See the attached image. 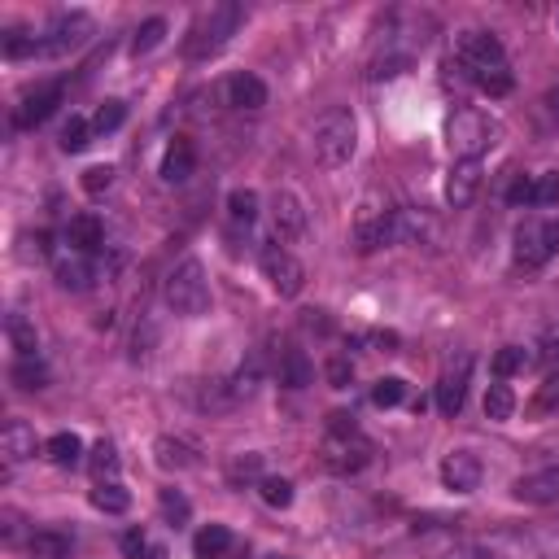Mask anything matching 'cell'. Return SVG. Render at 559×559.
<instances>
[{
	"label": "cell",
	"mask_w": 559,
	"mask_h": 559,
	"mask_svg": "<svg viewBox=\"0 0 559 559\" xmlns=\"http://www.w3.org/2000/svg\"><path fill=\"white\" fill-rule=\"evenodd\" d=\"M481 193V162H455L450 166V175H446V201L455 210L463 206H472Z\"/></svg>",
	"instance_id": "16"
},
{
	"label": "cell",
	"mask_w": 559,
	"mask_h": 559,
	"mask_svg": "<svg viewBox=\"0 0 559 559\" xmlns=\"http://www.w3.org/2000/svg\"><path fill=\"white\" fill-rule=\"evenodd\" d=\"M0 455H5L9 468L22 463V459H31L35 455V428L27 420H9L5 428H0Z\"/></svg>",
	"instance_id": "18"
},
{
	"label": "cell",
	"mask_w": 559,
	"mask_h": 559,
	"mask_svg": "<svg viewBox=\"0 0 559 559\" xmlns=\"http://www.w3.org/2000/svg\"><path fill=\"white\" fill-rule=\"evenodd\" d=\"M498 140V123H490L481 110H455L446 123V145L455 162H481V153Z\"/></svg>",
	"instance_id": "4"
},
{
	"label": "cell",
	"mask_w": 559,
	"mask_h": 559,
	"mask_svg": "<svg viewBox=\"0 0 559 559\" xmlns=\"http://www.w3.org/2000/svg\"><path fill=\"white\" fill-rule=\"evenodd\" d=\"M44 455H49L57 468H75V463L83 459V442H79V433H57L44 442Z\"/></svg>",
	"instance_id": "27"
},
{
	"label": "cell",
	"mask_w": 559,
	"mask_h": 559,
	"mask_svg": "<svg viewBox=\"0 0 559 559\" xmlns=\"http://www.w3.org/2000/svg\"><path fill=\"white\" fill-rule=\"evenodd\" d=\"M529 367V354L520 350V346H503L494 354V376L498 380H507V376H516V372H525Z\"/></svg>",
	"instance_id": "37"
},
{
	"label": "cell",
	"mask_w": 559,
	"mask_h": 559,
	"mask_svg": "<svg viewBox=\"0 0 559 559\" xmlns=\"http://www.w3.org/2000/svg\"><path fill=\"white\" fill-rule=\"evenodd\" d=\"M468 372H472V354H459V367L437 380V411L442 415H459L463 398H468Z\"/></svg>",
	"instance_id": "14"
},
{
	"label": "cell",
	"mask_w": 559,
	"mask_h": 559,
	"mask_svg": "<svg viewBox=\"0 0 559 559\" xmlns=\"http://www.w3.org/2000/svg\"><path fill=\"white\" fill-rule=\"evenodd\" d=\"M389 219H394V210L380 206L376 197H367L359 206V219H354V245H359V254H372V249L389 245Z\"/></svg>",
	"instance_id": "9"
},
{
	"label": "cell",
	"mask_w": 559,
	"mask_h": 559,
	"mask_svg": "<svg viewBox=\"0 0 559 559\" xmlns=\"http://www.w3.org/2000/svg\"><path fill=\"white\" fill-rule=\"evenodd\" d=\"M271 223H276V236H280V241H302L306 228H311L302 197L289 193V188H280V193L271 197Z\"/></svg>",
	"instance_id": "11"
},
{
	"label": "cell",
	"mask_w": 559,
	"mask_h": 559,
	"mask_svg": "<svg viewBox=\"0 0 559 559\" xmlns=\"http://www.w3.org/2000/svg\"><path fill=\"white\" fill-rule=\"evenodd\" d=\"M145 551H149V538H145V533H140V529H127V533H123V555H127V559H140Z\"/></svg>",
	"instance_id": "50"
},
{
	"label": "cell",
	"mask_w": 559,
	"mask_h": 559,
	"mask_svg": "<svg viewBox=\"0 0 559 559\" xmlns=\"http://www.w3.org/2000/svg\"><path fill=\"white\" fill-rule=\"evenodd\" d=\"M5 57H9V62H22V57H40V35L9 31L5 35Z\"/></svg>",
	"instance_id": "38"
},
{
	"label": "cell",
	"mask_w": 559,
	"mask_h": 559,
	"mask_svg": "<svg viewBox=\"0 0 559 559\" xmlns=\"http://www.w3.org/2000/svg\"><path fill=\"white\" fill-rule=\"evenodd\" d=\"M315 162L328 166V171H337V166H346L354 158V149H359V127H354V114L350 110H328L324 118L315 123Z\"/></svg>",
	"instance_id": "1"
},
{
	"label": "cell",
	"mask_w": 559,
	"mask_h": 559,
	"mask_svg": "<svg viewBox=\"0 0 559 559\" xmlns=\"http://www.w3.org/2000/svg\"><path fill=\"white\" fill-rule=\"evenodd\" d=\"M88 132H92V127L83 123L79 114H70V123L62 127V149L66 153H83V149H88Z\"/></svg>",
	"instance_id": "41"
},
{
	"label": "cell",
	"mask_w": 559,
	"mask_h": 559,
	"mask_svg": "<svg viewBox=\"0 0 559 559\" xmlns=\"http://www.w3.org/2000/svg\"><path fill=\"white\" fill-rule=\"evenodd\" d=\"M442 559H503L498 551H490V546H477V542H463V546H450V551Z\"/></svg>",
	"instance_id": "47"
},
{
	"label": "cell",
	"mask_w": 559,
	"mask_h": 559,
	"mask_svg": "<svg viewBox=\"0 0 559 559\" xmlns=\"http://www.w3.org/2000/svg\"><path fill=\"white\" fill-rule=\"evenodd\" d=\"M324 376H328V385H332V389H346V385H350V376H354V367H350V359H332V363L324 367Z\"/></svg>",
	"instance_id": "48"
},
{
	"label": "cell",
	"mask_w": 559,
	"mask_h": 559,
	"mask_svg": "<svg viewBox=\"0 0 559 559\" xmlns=\"http://www.w3.org/2000/svg\"><path fill=\"white\" fill-rule=\"evenodd\" d=\"M428 232H433V223L415 210H394V219H389V245H420Z\"/></svg>",
	"instance_id": "23"
},
{
	"label": "cell",
	"mask_w": 559,
	"mask_h": 559,
	"mask_svg": "<svg viewBox=\"0 0 559 559\" xmlns=\"http://www.w3.org/2000/svg\"><path fill=\"white\" fill-rule=\"evenodd\" d=\"M511 498H516V503H529V507L559 503V468L525 472V477H516V485H511Z\"/></svg>",
	"instance_id": "13"
},
{
	"label": "cell",
	"mask_w": 559,
	"mask_h": 559,
	"mask_svg": "<svg viewBox=\"0 0 559 559\" xmlns=\"http://www.w3.org/2000/svg\"><path fill=\"white\" fill-rule=\"evenodd\" d=\"M354 433H359L354 415H346V411H332L328 415V437H354Z\"/></svg>",
	"instance_id": "49"
},
{
	"label": "cell",
	"mask_w": 559,
	"mask_h": 559,
	"mask_svg": "<svg viewBox=\"0 0 559 559\" xmlns=\"http://www.w3.org/2000/svg\"><path fill=\"white\" fill-rule=\"evenodd\" d=\"M481 477H485V468H481V459L472 455V450H450V455L442 459V481H446V490L472 494V490H481Z\"/></svg>",
	"instance_id": "12"
},
{
	"label": "cell",
	"mask_w": 559,
	"mask_h": 559,
	"mask_svg": "<svg viewBox=\"0 0 559 559\" xmlns=\"http://www.w3.org/2000/svg\"><path fill=\"white\" fill-rule=\"evenodd\" d=\"M193 546H197L201 559H223V555L232 551V529L228 525H206V529L197 533Z\"/></svg>",
	"instance_id": "28"
},
{
	"label": "cell",
	"mask_w": 559,
	"mask_h": 559,
	"mask_svg": "<svg viewBox=\"0 0 559 559\" xmlns=\"http://www.w3.org/2000/svg\"><path fill=\"white\" fill-rule=\"evenodd\" d=\"M162 40H166V18H149L145 27L136 31V40H132V53H136V57H145V53H153V49H158Z\"/></svg>",
	"instance_id": "36"
},
{
	"label": "cell",
	"mask_w": 559,
	"mask_h": 559,
	"mask_svg": "<svg viewBox=\"0 0 559 559\" xmlns=\"http://www.w3.org/2000/svg\"><path fill=\"white\" fill-rule=\"evenodd\" d=\"M463 70H468V66H463ZM468 79L477 83L481 92H490V97H507V92H511V83H516V79H511V70H507V66H503V70H468Z\"/></svg>",
	"instance_id": "32"
},
{
	"label": "cell",
	"mask_w": 559,
	"mask_h": 559,
	"mask_svg": "<svg viewBox=\"0 0 559 559\" xmlns=\"http://www.w3.org/2000/svg\"><path fill=\"white\" fill-rule=\"evenodd\" d=\"M27 551H31V559H70V538L62 529H40V533H31Z\"/></svg>",
	"instance_id": "26"
},
{
	"label": "cell",
	"mask_w": 559,
	"mask_h": 559,
	"mask_svg": "<svg viewBox=\"0 0 559 559\" xmlns=\"http://www.w3.org/2000/svg\"><path fill=\"white\" fill-rule=\"evenodd\" d=\"M372 341H376V346L385 350V354H394V346H398V337H394V332H376Z\"/></svg>",
	"instance_id": "54"
},
{
	"label": "cell",
	"mask_w": 559,
	"mask_h": 559,
	"mask_svg": "<svg viewBox=\"0 0 559 559\" xmlns=\"http://www.w3.org/2000/svg\"><path fill=\"white\" fill-rule=\"evenodd\" d=\"M223 101H228V110H263L267 83L258 75H249V70H241V75L223 79Z\"/></svg>",
	"instance_id": "15"
},
{
	"label": "cell",
	"mask_w": 559,
	"mask_h": 559,
	"mask_svg": "<svg viewBox=\"0 0 559 559\" xmlns=\"http://www.w3.org/2000/svg\"><path fill=\"white\" fill-rule=\"evenodd\" d=\"M22 245H27V249H22V254H27V258H49V236H44V232L27 236V241H22Z\"/></svg>",
	"instance_id": "51"
},
{
	"label": "cell",
	"mask_w": 559,
	"mask_h": 559,
	"mask_svg": "<svg viewBox=\"0 0 559 559\" xmlns=\"http://www.w3.org/2000/svg\"><path fill=\"white\" fill-rule=\"evenodd\" d=\"M529 206H559V171H542L533 180V201Z\"/></svg>",
	"instance_id": "39"
},
{
	"label": "cell",
	"mask_w": 559,
	"mask_h": 559,
	"mask_svg": "<svg viewBox=\"0 0 559 559\" xmlns=\"http://www.w3.org/2000/svg\"><path fill=\"white\" fill-rule=\"evenodd\" d=\"M402 398H407V385H402L398 376H385V380H376V385H372V402H376V407H398Z\"/></svg>",
	"instance_id": "40"
},
{
	"label": "cell",
	"mask_w": 559,
	"mask_h": 559,
	"mask_svg": "<svg viewBox=\"0 0 559 559\" xmlns=\"http://www.w3.org/2000/svg\"><path fill=\"white\" fill-rule=\"evenodd\" d=\"M88 468H92V477H97V485L114 481L118 477V450H114V442H97V446H92Z\"/></svg>",
	"instance_id": "31"
},
{
	"label": "cell",
	"mask_w": 559,
	"mask_h": 559,
	"mask_svg": "<svg viewBox=\"0 0 559 559\" xmlns=\"http://www.w3.org/2000/svg\"><path fill=\"white\" fill-rule=\"evenodd\" d=\"M57 105H62V83H44V88H35V92H27V97H22L14 123L18 127H35V123H44V118H49Z\"/></svg>",
	"instance_id": "17"
},
{
	"label": "cell",
	"mask_w": 559,
	"mask_h": 559,
	"mask_svg": "<svg viewBox=\"0 0 559 559\" xmlns=\"http://www.w3.org/2000/svg\"><path fill=\"white\" fill-rule=\"evenodd\" d=\"M555 249H551V228L546 223H520L516 228V245H511V258H516V267H542L546 258H551Z\"/></svg>",
	"instance_id": "10"
},
{
	"label": "cell",
	"mask_w": 559,
	"mask_h": 559,
	"mask_svg": "<svg viewBox=\"0 0 559 559\" xmlns=\"http://www.w3.org/2000/svg\"><path fill=\"white\" fill-rule=\"evenodd\" d=\"M88 35H92V18L88 14H57L49 27H44L40 35V57H66V53H75L88 44Z\"/></svg>",
	"instance_id": "5"
},
{
	"label": "cell",
	"mask_w": 559,
	"mask_h": 559,
	"mask_svg": "<svg viewBox=\"0 0 559 559\" xmlns=\"http://www.w3.org/2000/svg\"><path fill=\"white\" fill-rule=\"evenodd\" d=\"M158 503H162V516H166V520H175V525H184V520H188V511H193V507H188V498H184L180 490H162Z\"/></svg>",
	"instance_id": "45"
},
{
	"label": "cell",
	"mask_w": 559,
	"mask_h": 559,
	"mask_svg": "<svg viewBox=\"0 0 559 559\" xmlns=\"http://www.w3.org/2000/svg\"><path fill=\"white\" fill-rule=\"evenodd\" d=\"M197 171V149H193V140H171V149H166V158H162V180L166 184H184L188 175Z\"/></svg>",
	"instance_id": "21"
},
{
	"label": "cell",
	"mask_w": 559,
	"mask_h": 559,
	"mask_svg": "<svg viewBox=\"0 0 559 559\" xmlns=\"http://www.w3.org/2000/svg\"><path fill=\"white\" fill-rule=\"evenodd\" d=\"M228 214L236 223H245V228H249V223L258 219V193H254V188H236V193L228 197Z\"/></svg>",
	"instance_id": "35"
},
{
	"label": "cell",
	"mask_w": 559,
	"mask_h": 559,
	"mask_svg": "<svg viewBox=\"0 0 559 559\" xmlns=\"http://www.w3.org/2000/svg\"><path fill=\"white\" fill-rule=\"evenodd\" d=\"M166 306H171L175 315H184V319H197V315H206L210 311V280H206V267L197 263V258H184L180 267L166 276Z\"/></svg>",
	"instance_id": "2"
},
{
	"label": "cell",
	"mask_w": 559,
	"mask_h": 559,
	"mask_svg": "<svg viewBox=\"0 0 559 559\" xmlns=\"http://www.w3.org/2000/svg\"><path fill=\"white\" fill-rule=\"evenodd\" d=\"M485 415H490V420H498V424L516 415V394H511V385H503V380H498V385L485 389Z\"/></svg>",
	"instance_id": "30"
},
{
	"label": "cell",
	"mask_w": 559,
	"mask_h": 559,
	"mask_svg": "<svg viewBox=\"0 0 559 559\" xmlns=\"http://www.w3.org/2000/svg\"><path fill=\"white\" fill-rule=\"evenodd\" d=\"M258 494H263V503L276 507V511L293 507V485L284 481V477H263V481H258Z\"/></svg>",
	"instance_id": "34"
},
{
	"label": "cell",
	"mask_w": 559,
	"mask_h": 559,
	"mask_svg": "<svg viewBox=\"0 0 559 559\" xmlns=\"http://www.w3.org/2000/svg\"><path fill=\"white\" fill-rule=\"evenodd\" d=\"M5 337H9V346L18 350V359H35V350H40V337H35V328H31V319L27 315H5Z\"/></svg>",
	"instance_id": "25"
},
{
	"label": "cell",
	"mask_w": 559,
	"mask_h": 559,
	"mask_svg": "<svg viewBox=\"0 0 559 559\" xmlns=\"http://www.w3.org/2000/svg\"><path fill=\"white\" fill-rule=\"evenodd\" d=\"M236 27H241V5L236 0H219V5H210L206 14L197 18V27L188 31V40H184V53L188 57H210V53H219L223 44L236 35Z\"/></svg>",
	"instance_id": "3"
},
{
	"label": "cell",
	"mask_w": 559,
	"mask_h": 559,
	"mask_svg": "<svg viewBox=\"0 0 559 559\" xmlns=\"http://www.w3.org/2000/svg\"><path fill=\"white\" fill-rule=\"evenodd\" d=\"M9 380H14L18 389H44V380H49V372H44L40 359H18L14 372H9Z\"/></svg>",
	"instance_id": "33"
},
{
	"label": "cell",
	"mask_w": 559,
	"mask_h": 559,
	"mask_svg": "<svg viewBox=\"0 0 559 559\" xmlns=\"http://www.w3.org/2000/svg\"><path fill=\"white\" fill-rule=\"evenodd\" d=\"M258 263H263V276L267 284L276 289L280 297H297L306 284V267L297 263L284 245H263V254H258Z\"/></svg>",
	"instance_id": "6"
},
{
	"label": "cell",
	"mask_w": 559,
	"mask_h": 559,
	"mask_svg": "<svg viewBox=\"0 0 559 559\" xmlns=\"http://www.w3.org/2000/svg\"><path fill=\"white\" fill-rule=\"evenodd\" d=\"M66 241L79 249V254H97V249L105 245V228H101V219L92 210H83L75 214V219L66 223Z\"/></svg>",
	"instance_id": "20"
},
{
	"label": "cell",
	"mask_w": 559,
	"mask_h": 559,
	"mask_svg": "<svg viewBox=\"0 0 559 559\" xmlns=\"http://www.w3.org/2000/svg\"><path fill=\"white\" fill-rule=\"evenodd\" d=\"M319 463H324L328 472H337V477H350V472H363L367 463H372V446H367L359 433L354 437H328L324 450H319Z\"/></svg>",
	"instance_id": "7"
},
{
	"label": "cell",
	"mask_w": 559,
	"mask_h": 559,
	"mask_svg": "<svg viewBox=\"0 0 559 559\" xmlns=\"http://www.w3.org/2000/svg\"><path fill=\"white\" fill-rule=\"evenodd\" d=\"M455 49H459V62L468 70H503L507 66L503 44H498V35H490V31H459Z\"/></svg>",
	"instance_id": "8"
},
{
	"label": "cell",
	"mask_w": 559,
	"mask_h": 559,
	"mask_svg": "<svg viewBox=\"0 0 559 559\" xmlns=\"http://www.w3.org/2000/svg\"><path fill=\"white\" fill-rule=\"evenodd\" d=\"M228 477L232 481H263V455H236L228 463Z\"/></svg>",
	"instance_id": "42"
},
{
	"label": "cell",
	"mask_w": 559,
	"mask_h": 559,
	"mask_svg": "<svg viewBox=\"0 0 559 559\" xmlns=\"http://www.w3.org/2000/svg\"><path fill=\"white\" fill-rule=\"evenodd\" d=\"M276 372H280V385H289V389H306V385H315V363L306 359V350H297V346H289V350L280 354Z\"/></svg>",
	"instance_id": "22"
},
{
	"label": "cell",
	"mask_w": 559,
	"mask_h": 559,
	"mask_svg": "<svg viewBox=\"0 0 559 559\" xmlns=\"http://www.w3.org/2000/svg\"><path fill=\"white\" fill-rule=\"evenodd\" d=\"M110 188H114V166H88V171H83V193L101 197V193H110Z\"/></svg>",
	"instance_id": "43"
},
{
	"label": "cell",
	"mask_w": 559,
	"mask_h": 559,
	"mask_svg": "<svg viewBox=\"0 0 559 559\" xmlns=\"http://www.w3.org/2000/svg\"><path fill=\"white\" fill-rule=\"evenodd\" d=\"M542 110L551 114V123H559V88L555 92H546V101H542Z\"/></svg>",
	"instance_id": "53"
},
{
	"label": "cell",
	"mask_w": 559,
	"mask_h": 559,
	"mask_svg": "<svg viewBox=\"0 0 559 559\" xmlns=\"http://www.w3.org/2000/svg\"><path fill=\"white\" fill-rule=\"evenodd\" d=\"M92 280H97V271H92V258H88V254L70 249L66 258H57V284H62L66 293H83V289H92Z\"/></svg>",
	"instance_id": "19"
},
{
	"label": "cell",
	"mask_w": 559,
	"mask_h": 559,
	"mask_svg": "<svg viewBox=\"0 0 559 559\" xmlns=\"http://www.w3.org/2000/svg\"><path fill=\"white\" fill-rule=\"evenodd\" d=\"M271 559H289V555H271Z\"/></svg>",
	"instance_id": "55"
},
{
	"label": "cell",
	"mask_w": 559,
	"mask_h": 559,
	"mask_svg": "<svg viewBox=\"0 0 559 559\" xmlns=\"http://www.w3.org/2000/svg\"><path fill=\"white\" fill-rule=\"evenodd\" d=\"M153 459H158V468H166V472H184L197 463L193 446L175 442V437H158V442H153Z\"/></svg>",
	"instance_id": "24"
},
{
	"label": "cell",
	"mask_w": 559,
	"mask_h": 559,
	"mask_svg": "<svg viewBox=\"0 0 559 559\" xmlns=\"http://www.w3.org/2000/svg\"><path fill=\"white\" fill-rule=\"evenodd\" d=\"M0 520H5V542H18V525H22V516L14 507H5L0 511Z\"/></svg>",
	"instance_id": "52"
},
{
	"label": "cell",
	"mask_w": 559,
	"mask_h": 559,
	"mask_svg": "<svg viewBox=\"0 0 559 559\" xmlns=\"http://www.w3.org/2000/svg\"><path fill=\"white\" fill-rule=\"evenodd\" d=\"M533 415H555L559 411V376H551L546 385L538 389V398H533Z\"/></svg>",
	"instance_id": "46"
},
{
	"label": "cell",
	"mask_w": 559,
	"mask_h": 559,
	"mask_svg": "<svg viewBox=\"0 0 559 559\" xmlns=\"http://www.w3.org/2000/svg\"><path fill=\"white\" fill-rule=\"evenodd\" d=\"M123 118H127L123 101H105L97 110V118H92V127H97V132H118V127H123Z\"/></svg>",
	"instance_id": "44"
},
{
	"label": "cell",
	"mask_w": 559,
	"mask_h": 559,
	"mask_svg": "<svg viewBox=\"0 0 559 559\" xmlns=\"http://www.w3.org/2000/svg\"><path fill=\"white\" fill-rule=\"evenodd\" d=\"M92 507L105 511V516H123V511L132 507V494H127L118 481H101L97 490H92Z\"/></svg>",
	"instance_id": "29"
}]
</instances>
